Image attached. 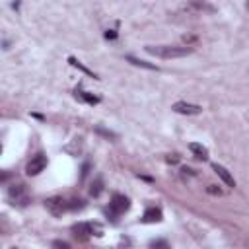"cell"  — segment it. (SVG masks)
I'll use <instances>...</instances> for the list:
<instances>
[{
	"label": "cell",
	"instance_id": "obj_16",
	"mask_svg": "<svg viewBox=\"0 0 249 249\" xmlns=\"http://www.w3.org/2000/svg\"><path fill=\"white\" fill-rule=\"evenodd\" d=\"M95 130H97L99 134H103V136H107V138H115V134H113L111 130H105V128H101V126H97Z\"/></svg>",
	"mask_w": 249,
	"mask_h": 249
},
{
	"label": "cell",
	"instance_id": "obj_1",
	"mask_svg": "<svg viewBox=\"0 0 249 249\" xmlns=\"http://www.w3.org/2000/svg\"><path fill=\"white\" fill-rule=\"evenodd\" d=\"M146 53L156 54L160 58H181V56L191 54V49L189 47H173V45H148Z\"/></svg>",
	"mask_w": 249,
	"mask_h": 249
},
{
	"label": "cell",
	"instance_id": "obj_9",
	"mask_svg": "<svg viewBox=\"0 0 249 249\" xmlns=\"http://www.w3.org/2000/svg\"><path fill=\"white\" fill-rule=\"evenodd\" d=\"M74 95H76V99H80V101H86V103H89V105H95V103H99V97H97V95H93V93H89V91H84L80 86L74 89Z\"/></svg>",
	"mask_w": 249,
	"mask_h": 249
},
{
	"label": "cell",
	"instance_id": "obj_23",
	"mask_svg": "<svg viewBox=\"0 0 249 249\" xmlns=\"http://www.w3.org/2000/svg\"><path fill=\"white\" fill-rule=\"evenodd\" d=\"M247 8H249V0H247Z\"/></svg>",
	"mask_w": 249,
	"mask_h": 249
},
{
	"label": "cell",
	"instance_id": "obj_15",
	"mask_svg": "<svg viewBox=\"0 0 249 249\" xmlns=\"http://www.w3.org/2000/svg\"><path fill=\"white\" fill-rule=\"evenodd\" d=\"M84 206H86V202L80 200V198H72V200L68 202V208H70V210H82Z\"/></svg>",
	"mask_w": 249,
	"mask_h": 249
},
{
	"label": "cell",
	"instance_id": "obj_18",
	"mask_svg": "<svg viewBox=\"0 0 249 249\" xmlns=\"http://www.w3.org/2000/svg\"><path fill=\"white\" fill-rule=\"evenodd\" d=\"M208 193H210V195H222V191H220L216 185H210V187H208Z\"/></svg>",
	"mask_w": 249,
	"mask_h": 249
},
{
	"label": "cell",
	"instance_id": "obj_6",
	"mask_svg": "<svg viewBox=\"0 0 249 249\" xmlns=\"http://www.w3.org/2000/svg\"><path fill=\"white\" fill-rule=\"evenodd\" d=\"M45 208H47L53 216H62L66 210H70V208H68V200H64L62 196H51V198H47V200H45Z\"/></svg>",
	"mask_w": 249,
	"mask_h": 249
},
{
	"label": "cell",
	"instance_id": "obj_19",
	"mask_svg": "<svg viewBox=\"0 0 249 249\" xmlns=\"http://www.w3.org/2000/svg\"><path fill=\"white\" fill-rule=\"evenodd\" d=\"M150 245H152V247H167V241H161V239H158V241H152Z\"/></svg>",
	"mask_w": 249,
	"mask_h": 249
},
{
	"label": "cell",
	"instance_id": "obj_3",
	"mask_svg": "<svg viewBox=\"0 0 249 249\" xmlns=\"http://www.w3.org/2000/svg\"><path fill=\"white\" fill-rule=\"evenodd\" d=\"M8 200L14 204V206H25L27 202H29V193H27V189H25V185H12L10 189H8Z\"/></svg>",
	"mask_w": 249,
	"mask_h": 249
},
{
	"label": "cell",
	"instance_id": "obj_21",
	"mask_svg": "<svg viewBox=\"0 0 249 249\" xmlns=\"http://www.w3.org/2000/svg\"><path fill=\"white\" fill-rule=\"evenodd\" d=\"M88 171H89V163H84V165H82V179L88 175Z\"/></svg>",
	"mask_w": 249,
	"mask_h": 249
},
{
	"label": "cell",
	"instance_id": "obj_10",
	"mask_svg": "<svg viewBox=\"0 0 249 249\" xmlns=\"http://www.w3.org/2000/svg\"><path fill=\"white\" fill-rule=\"evenodd\" d=\"M142 222L144 224H156V222H161V210L160 208H148L142 216Z\"/></svg>",
	"mask_w": 249,
	"mask_h": 249
},
{
	"label": "cell",
	"instance_id": "obj_20",
	"mask_svg": "<svg viewBox=\"0 0 249 249\" xmlns=\"http://www.w3.org/2000/svg\"><path fill=\"white\" fill-rule=\"evenodd\" d=\"M165 160H167L169 163H177V161H179V156H177V154H171V156H167Z\"/></svg>",
	"mask_w": 249,
	"mask_h": 249
},
{
	"label": "cell",
	"instance_id": "obj_4",
	"mask_svg": "<svg viewBox=\"0 0 249 249\" xmlns=\"http://www.w3.org/2000/svg\"><path fill=\"white\" fill-rule=\"evenodd\" d=\"M47 163H49V160H47V156L45 154H35L29 161H27V165H25V173L29 175V177H33V175H39L45 167H47Z\"/></svg>",
	"mask_w": 249,
	"mask_h": 249
},
{
	"label": "cell",
	"instance_id": "obj_11",
	"mask_svg": "<svg viewBox=\"0 0 249 249\" xmlns=\"http://www.w3.org/2000/svg\"><path fill=\"white\" fill-rule=\"evenodd\" d=\"M189 150L193 152V156L196 158V160H208V150L202 146V144H198V142H191L189 144Z\"/></svg>",
	"mask_w": 249,
	"mask_h": 249
},
{
	"label": "cell",
	"instance_id": "obj_5",
	"mask_svg": "<svg viewBox=\"0 0 249 249\" xmlns=\"http://www.w3.org/2000/svg\"><path fill=\"white\" fill-rule=\"evenodd\" d=\"M128 208H130V200H128L124 195H113L107 212H111V216H121V214H124Z\"/></svg>",
	"mask_w": 249,
	"mask_h": 249
},
{
	"label": "cell",
	"instance_id": "obj_14",
	"mask_svg": "<svg viewBox=\"0 0 249 249\" xmlns=\"http://www.w3.org/2000/svg\"><path fill=\"white\" fill-rule=\"evenodd\" d=\"M101 191H103V181H101V179H95V181L91 183L89 195H91V196H99V195H101Z\"/></svg>",
	"mask_w": 249,
	"mask_h": 249
},
{
	"label": "cell",
	"instance_id": "obj_8",
	"mask_svg": "<svg viewBox=\"0 0 249 249\" xmlns=\"http://www.w3.org/2000/svg\"><path fill=\"white\" fill-rule=\"evenodd\" d=\"M212 169L216 171V175H218V177H220L228 187H231V189L235 187V179H233V175H231L224 165H220V163H212Z\"/></svg>",
	"mask_w": 249,
	"mask_h": 249
},
{
	"label": "cell",
	"instance_id": "obj_22",
	"mask_svg": "<svg viewBox=\"0 0 249 249\" xmlns=\"http://www.w3.org/2000/svg\"><path fill=\"white\" fill-rule=\"evenodd\" d=\"M105 37H107V39H115V37H117V33H115V29H111V31H107V33H105Z\"/></svg>",
	"mask_w": 249,
	"mask_h": 249
},
{
	"label": "cell",
	"instance_id": "obj_7",
	"mask_svg": "<svg viewBox=\"0 0 249 249\" xmlns=\"http://www.w3.org/2000/svg\"><path fill=\"white\" fill-rule=\"evenodd\" d=\"M171 109L179 115H198L202 113V107L200 105H195V103H187V101H177L171 105Z\"/></svg>",
	"mask_w": 249,
	"mask_h": 249
},
{
	"label": "cell",
	"instance_id": "obj_12",
	"mask_svg": "<svg viewBox=\"0 0 249 249\" xmlns=\"http://www.w3.org/2000/svg\"><path fill=\"white\" fill-rule=\"evenodd\" d=\"M126 60H128L130 64H134V66H142V68H148V70H158L156 64H150V62L140 60V58H136V56H126Z\"/></svg>",
	"mask_w": 249,
	"mask_h": 249
},
{
	"label": "cell",
	"instance_id": "obj_17",
	"mask_svg": "<svg viewBox=\"0 0 249 249\" xmlns=\"http://www.w3.org/2000/svg\"><path fill=\"white\" fill-rule=\"evenodd\" d=\"M53 247H62V249H68L70 245H68L66 241H60V239H58V241H53Z\"/></svg>",
	"mask_w": 249,
	"mask_h": 249
},
{
	"label": "cell",
	"instance_id": "obj_2",
	"mask_svg": "<svg viewBox=\"0 0 249 249\" xmlns=\"http://www.w3.org/2000/svg\"><path fill=\"white\" fill-rule=\"evenodd\" d=\"M72 233L78 239L86 241L91 235H103V228L99 224H93V222H78V224L72 226Z\"/></svg>",
	"mask_w": 249,
	"mask_h": 249
},
{
	"label": "cell",
	"instance_id": "obj_13",
	"mask_svg": "<svg viewBox=\"0 0 249 249\" xmlns=\"http://www.w3.org/2000/svg\"><path fill=\"white\" fill-rule=\"evenodd\" d=\"M68 60H70V64H72V66H76V68H80V70H82V72H86L88 76H93V78H97V76H95V74H93V72H91V70H89L88 66H84V64H82L80 60H76L74 56H70Z\"/></svg>",
	"mask_w": 249,
	"mask_h": 249
}]
</instances>
